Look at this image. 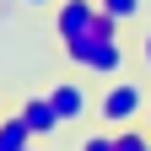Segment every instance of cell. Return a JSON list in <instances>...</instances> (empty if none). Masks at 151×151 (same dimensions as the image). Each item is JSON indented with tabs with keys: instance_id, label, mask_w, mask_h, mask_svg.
Instances as JSON below:
<instances>
[{
	"instance_id": "7c38bea8",
	"label": "cell",
	"mask_w": 151,
	"mask_h": 151,
	"mask_svg": "<svg viewBox=\"0 0 151 151\" xmlns=\"http://www.w3.org/2000/svg\"><path fill=\"white\" fill-rule=\"evenodd\" d=\"M27 151H43V140H32V146H27Z\"/></svg>"
},
{
	"instance_id": "3957f363",
	"label": "cell",
	"mask_w": 151,
	"mask_h": 151,
	"mask_svg": "<svg viewBox=\"0 0 151 151\" xmlns=\"http://www.w3.org/2000/svg\"><path fill=\"white\" fill-rule=\"evenodd\" d=\"M43 92H49L54 113H60V124H81L86 113L97 108V103L86 97V81H81V70H76V76H54V81H49Z\"/></svg>"
},
{
	"instance_id": "6da1fadb",
	"label": "cell",
	"mask_w": 151,
	"mask_h": 151,
	"mask_svg": "<svg viewBox=\"0 0 151 151\" xmlns=\"http://www.w3.org/2000/svg\"><path fill=\"white\" fill-rule=\"evenodd\" d=\"M65 60L70 70H81V76H124V38H97V32H86V38H65Z\"/></svg>"
},
{
	"instance_id": "30bf717a",
	"label": "cell",
	"mask_w": 151,
	"mask_h": 151,
	"mask_svg": "<svg viewBox=\"0 0 151 151\" xmlns=\"http://www.w3.org/2000/svg\"><path fill=\"white\" fill-rule=\"evenodd\" d=\"M22 6H27V11H43V6H54V0H22Z\"/></svg>"
},
{
	"instance_id": "52a82bcc",
	"label": "cell",
	"mask_w": 151,
	"mask_h": 151,
	"mask_svg": "<svg viewBox=\"0 0 151 151\" xmlns=\"http://www.w3.org/2000/svg\"><path fill=\"white\" fill-rule=\"evenodd\" d=\"M97 6L108 16H119V22H135V16H140V0H97Z\"/></svg>"
},
{
	"instance_id": "8992f818",
	"label": "cell",
	"mask_w": 151,
	"mask_h": 151,
	"mask_svg": "<svg viewBox=\"0 0 151 151\" xmlns=\"http://www.w3.org/2000/svg\"><path fill=\"white\" fill-rule=\"evenodd\" d=\"M38 135L27 129V119H22V108L16 113H0V151H27Z\"/></svg>"
},
{
	"instance_id": "ba28073f",
	"label": "cell",
	"mask_w": 151,
	"mask_h": 151,
	"mask_svg": "<svg viewBox=\"0 0 151 151\" xmlns=\"http://www.w3.org/2000/svg\"><path fill=\"white\" fill-rule=\"evenodd\" d=\"M81 151H113V129L103 124L97 135H86V140H81Z\"/></svg>"
},
{
	"instance_id": "277c9868",
	"label": "cell",
	"mask_w": 151,
	"mask_h": 151,
	"mask_svg": "<svg viewBox=\"0 0 151 151\" xmlns=\"http://www.w3.org/2000/svg\"><path fill=\"white\" fill-rule=\"evenodd\" d=\"M97 0H54V38H86L92 27H97Z\"/></svg>"
},
{
	"instance_id": "5b68a950",
	"label": "cell",
	"mask_w": 151,
	"mask_h": 151,
	"mask_svg": "<svg viewBox=\"0 0 151 151\" xmlns=\"http://www.w3.org/2000/svg\"><path fill=\"white\" fill-rule=\"evenodd\" d=\"M22 119H27V129L38 140H49L54 129H65L60 124V113H54V103H49V92H32V97H22Z\"/></svg>"
},
{
	"instance_id": "7a4b0ae2",
	"label": "cell",
	"mask_w": 151,
	"mask_h": 151,
	"mask_svg": "<svg viewBox=\"0 0 151 151\" xmlns=\"http://www.w3.org/2000/svg\"><path fill=\"white\" fill-rule=\"evenodd\" d=\"M146 103H151V92L146 81H135V76H113V86H103V97H97V124L108 129H124V124H140L146 119Z\"/></svg>"
},
{
	"instance_id": "9c48e42d",
	"label": "cell",
	"mask_w": 151,
	"mask_h": 151,
	"mask_svg": "<svg viewBox=\"0 0 151 151\" xmlns=\"http://www.w3.org/2000/svg\"><path fill=\"white\" fill-rule=\"evenodd\" d=\"M140 65H146V76H151V27L140 32Z\"/></svg>"
},
{
	"instance_id": "8fae6325",
	"label": "cell",
	"mask_w": 151,
	"mask_h": 151,
	"mask_svg": "<svg viewBox=\"0 0 151 151\" xmlns=\"http://www.w3.org/2000/svg\"><path fill=\"white\" fill-rule=\"evenodd\" d=\"M140 124H146V129H151V103H146V119H140Z\"/></svg>"
}]
</instances>
